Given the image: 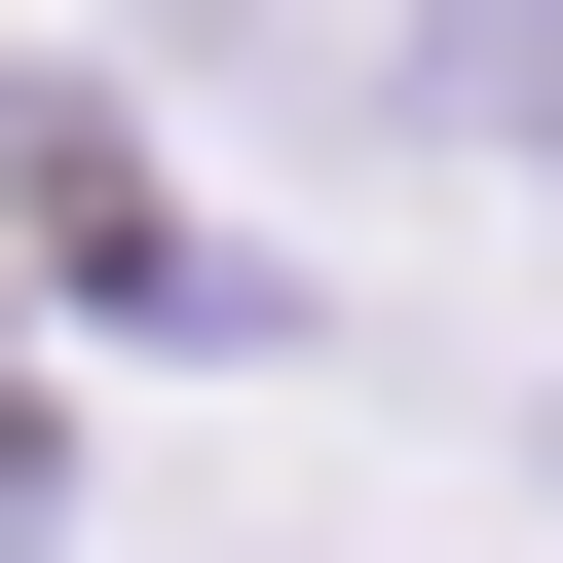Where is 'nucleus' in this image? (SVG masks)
I'll return each instance as SVG.
<instances>
[{"label":"nucleus","mask_w":563,"mask_h":563,"mask_svg":"<svg viewBox=\"0 0 563 563\" xmlns=\"http://www.w3.org/2000/svg\"><path fill=\"white\" fill-rule=\"evenodd\" d=\"M451 76H488V113H526V151H563V0H488V38H451Z\"/></svg>","instance_id":"obj_1"}]
</instances>
